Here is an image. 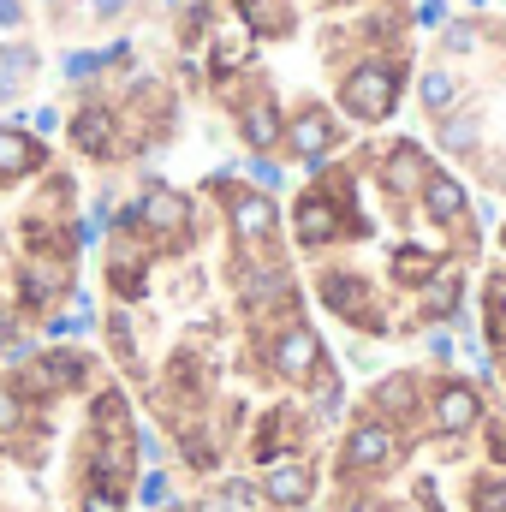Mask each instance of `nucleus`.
I'll return each instance as SVG.
<instances>
[{
    "mask_svg": "<svg viewBox=\"0 0 506 512\" xmlns=\"http://www.w3.org/2000/svg\"><path fill=\"white\" fill-rule=\"evenodd\" d=\"M328 512H506L501 393L435 364L370 382L328 459Z\"/></svg>",
    "mask_w": 506,
    "mask_h": 512,
    "instance_id": "nucleus-4",
    "label": "nucleus"
},
{
    "mask_svg": "<svg viewBox=\"0 0 506 512\" xmlns=\"http://www.w3.org/2000/svg\"><path fill=\"white\" fill-rule=\"evenodd\" d=\"M24 423H30V393H24L18 382H0V441L18 435Z\"/></svg>",
    "mask_w": 506,
    "mask_h": 512,
    "instance_id": "nucleus-11",
    "label": "nucleus"
},
{
    "mask_svg": "<svg viewBox=\"0 0 506 512\" xmlns=\"http://www.w3.org/2000/svg\"><path fill=\"white\" fill-rule=\"evenodd\" d=\"M90 12H96V18H120V12H126V0H90Z\"/></svg>",
    "mask_w": 506,
    "mask_h": 512,
    "instance_id": "nucleus-20",
    "label": "nucleus"
},
{
    "mask_svg": "<svg viewBox=\"0 0 506 512\" xmlns=\"http://www.w3.org/2000/svg\"><path fill=\"white\" fill-rule=\"evenodd\" d=\"M36 66H42V54H36L30 42H6V48H0V78H12V84H24V78H30Z\"/></svg>",
    "mask_w": 506,
    "mask_h": 512,
    "instance_id": "nucleus-13",
    "label": "nucleus"
},
{
    "mask_svg": "<svg viewBox=\"0 0 506 512\" xmlns=\"http://www.w3.org/2000/svg\"><path fill=\"white\" fill-rule=\"evenodd\" d=\"M0 358H6V364H30V358H36V340H18V334H12V340L0 346Z\"/></svg>",
    "mask_w": 506,
    "mask_h": 512,
    "instance_id": "nucleus-16",
    "label": "nucleus"
},
{
    "mask_svg": "<svg viewBox=\"0 0 506 512\" xmlns=\"http://www.w3.org/2000/svg\"><path fill=\"white\" fill-rule=\"evenodd\" d=\"M0 102H18V84L12 78H0Z\"/></svg>",
    "mask_w": 506,
    "mask_h": 512,
    "instance_id": "nucleus-21",
    "label": "nucleus"
},
{
    "mask_svg": "<svg viewBox=\"0 0 506 512\" xmlns=\"http://www.w3.org/2000/svg\"><path fill=\"white\" fill-rule=\"evenodd\" d=\"M12 334H18V310H12V304H0V346H6Z\"/></svg>",
    "mask_w": 506,
    "mask_h": 512,
    "instance_id": "nucleus-19",
    "label": "nucleus"
},
{
    "mask_svg": "<svg viewBox=\"0 0 506 512\" xmlns=\"http://www.w3.org/2000/svg\"><path fill=\"white\" fill-rule=\"evenodd\" d=\"M60 72H66V84H90V78L102 72V54H96V48H72V54L60 60Z\"/></svg>",
    "mask_w": 506,
    "mask_h": 512,
    "instance_id": "nucleus-14",
    "label": "nucleus"
},
{
    "mask_svg": "<svg viewBox=\"0 0 506 512\" xmlns=\"http://www.w3.org/2000/svg\"><path fill=\"white\" fill-rule=\"evenodd\" d=\"M131 489H114V483H78V512H126Z\"/></svg>",
    "mask_w": 506,
    "mask_h": 512,
    "instance_id": "nucleus-12",
    "label": "nucleus"
},
{
    "mask_svg": "<svg viewBox=\"0 0 506 512\" xmlns=\"http://www.w3.org/2000/svg\"><path fill=\"white\" fill-rule=\"evenodd\" d=\"M30 376H24V393H48V399H66V393H84V387L96 382V364L84 358V352H72V346H54V352H36L30 364H24Z\"/></svg>",
    "mask_w": 506,
    "mask_h": 512,
    "instance_id": "nucleus-7",
    "label": "nucleus"
},
{
    "mask_svg": "<svg viewBox=\"0 0 506 512\" xmlns=\"http://www.w3.org/2000/svg\"><path fill=\"white\" fill-rule=\"evenodd\" d=\"M477 328H483V352H489L495 376L506 382V227H501V239H495V251H489V262H483Z\"/></svg>",
    "mask_w": 506,
    "mask_h": 512,
    "instance_id": "nucleus-6",
    "label": "nucleus"
},
{
    "mask_svg": "<svg viewBox=\"0 0 506 512\" xmlns=\"http://www.w3.org/2000/svg\"><path fill=\"white\" fill-rule=\"evenodd\" d=\"M161 512H209V507H161ZM215 512H221V507H215Z\"/></svg>",
    "mask_w": 506,
    "mask_h": 512,
    "instance_id": "nucleus-22",
    "label": "nucleus"
},
{
    "mask_svg": "<svg viewBox=\"0 0 506 512\" xmlns=\"http://www.w3.org/2000/svg\"><path fill=\"white\" fill-rule=\"evenodd\" d=\"M137 239L143 286L126 310H155V328L131 322V376L173 453L233 501L298 512L322 483L346 382L310 322L274 197L251 179L209 173L179 233Z\"/></svg>",
    "mask_w": 506,
    "mask_h": 512,
    "instance_id": "nucleus-1",
    "label": "nucleus"
},
{
    "mask_svg": "<svg viewBox=\"0 0 506 512\" xmlns=\"http://www.w3.org/2000/svg\"><path fill=\"white\" fill-rule=\"evenodd\" d=\"M48 131H60V108H36L30 114V137H48Z\"/></svg>",
    "mask_w": 506,
    "mask_h": 512,
    "instance_id": "nucleus-17",
    "label": "nucleus"
},
{
    "mask_svg": "<svg viewBox=\"0 0 506 512\" xmlns=\"http://www.w3.org/2000/svg\"><path fill=\"white\" fill-rule=\"evenodd\" d=\"M24 24V0H0V30H18Z\"/></svg>",
    "mask_w": 506,
    "mask_h": 512,
    "instance_id": "nucleus-18",
    "label": "nucleus"
},
{
    "mask_svg": "<svg viewBox=\"0 0 506 512\" xmlns=\"http://www.w3.org/2000/svg\"><path fill=\"white\" fill-rule=\"evenodd\" d=\"M42 161H48L42 137H30L24 126H0V185H12L24 173H42Z\"/></svg>",
    "mask_w": 506,
    "mask_h": 512,
    "instance_id": "nucleus-10",
    "label": "nucleus"
},
{
    "mask_svg": "<svg viewBox=\"0 0 506 512\" xmlns=\"http://www.w3.org/2000/svg\"><path fill=\"white\" fill-rule=\"evenodd\" d=\"M137 501H143V507H167V483H161V477H137Z\"/></svg>",
    "mask_w": 506,
    "mask_h": 512,
    "instance_id": "nucleus-15",
    "label": "nucleus"
},
{
    "mask_svg": "<svg viewBox=\"0 0 506 512\" xmlns=\"http://www.w3.org/2000/svg\"><path fill=\"white\" fill-rule=\"evenodd\" d=\"M72 251H36L24 256V268H18V298H24V310H54L60 298H72Z\"/></svg>",
    "mask_w": 506,
    "mask_h": 512,
    "instance_id": "nucleus-8",
    "label": "nucleus"
},
{
    "mask_svg": "<svg viewBox=\"0 0 506 512\" xmlns=\"http://www.w3.org/2000/svg\"><path fill=\"white\" fill-rule=\"evenodd\" d=\"M66 137H72V149L78 155H114L120 149V120H114V108H102V102H84L78 114H72V126H66Z\"/></svg>",
    "mask_w": 506,
    "mask_h": 512,
    "instance_id": "nucleus-9",
    "label": "nucleus"
},
{
    "mask_svg": "<svg viewBox=\"0 0 506 512\" xmlns=\"http://www.w3.org/2000/svg\"><path fill=\"white\" fill-rule=\"evenodd\" d=\"M179 42L262 167H322L411 96L417 0H191Z\"/></svg>",
    "mask_w": 506,
    "mask_h": 512,
    "instance_id": "nucleus-2",
    "label": "nucleus"
},
{
    "mask_svg": "<svg viewBox=\"0 0 506 512\" xmlns=\"http://www.w3.org/2000/svg\"><path fill=\"white\" fill-rule=\"evenodd\" d=\"M310 298L358 340L405 346L447 328L483 262L471 185L405 131L358 137L292 197Z\"/></svg>",
    "mask_w": 506,
    "mask_h": 512,
    "instance_id": "nucleus-3",
    "label": "nucleus"
},
{
    "mask_svg": "<svg viewBox=\"0 0 506 512\" xmlns=\"http://www.w3.org/2000/svg\"><path fill=\"white\" fill-rule=\"evenodd\" d=\"M423 126L435 137V155L477 179L483 191L506 197V18L471 12L453 18L429 54L411 72Z\"/></svg>",
    "mask_w": 506,
    "mask_h": 512,
    "instance_id": "nucleus-5",
    "label": "nucleus"
}]
</instances>
